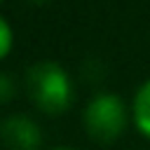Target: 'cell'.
Segmentation results:
<instances>
[{
  "label": "cell",
  "mask_w": 150,
  "mask_h": 150,
  "mask_svg": "<svg viewBox=\"0 0 150 150\" xmlns=\"http://www.w3.org/2000/svg\"><path fill=\"white\" fill-rule=\"evenodd\" d=\"M26 91L30 101L47 115H61L73 103V82L54 61H40L28 68Z\"/></svg>",
  "instance_id": "obj_1"
},
{
  "label": "cell",
  "mask_w": 150,
  "mask_h": 150,
  "mask_svg": "<svg viewBox=\"0 0 150 150\" xmlns=\"http://www.w3.org/2000/svg\"><path fill=\"white\" fill-rule=\"evenodd\" d=\"M129 122L124 101L117 94H98L84 108V129L96 143H115Z\"/></svg>",
  "instance_id": "obj_2"
},
{
  "label": "cell",
  "mask_w": 150,
  "mask_h": 150,
  "mask_svg": "<svg viewBox=\"0 0 150 150\" xmlns=\"http://www.w3.org/2000/svg\"><path fill=\"white\" fill-rule=\"evenodd\" d=\"M0 141L9 150H38L42 145V129L28 115H9L0 122Z\"/></svg>",
  "instance_id": "obj_3"
},
{
  "label": "cell",
  "mask_w": 150,
  "mask_h": 150,
  "mask_svg": "<svg viewBox=\"0 0 150 150\" xmlns=\"http://www.w3.org/2000/svg\"><path fill=\"white\" fill-rule=\"evenodd\" d=\"M131 110H134V122H136L138 131L150 138V80H145L141 84V89L136 91Z\"/></svg>",
  "instance_id": "obj_4"
},
{
  "label": "cell",
  "mask_w": 150,
  "mask_h": 150,
  "mask_svg": "<svg viewBox=\"0 0 150 150\" xmlns=\"http://www.w3.org/2000/svg\"><path fill=\"white\" fill-rule=\"evenodd\" d=\"M12 49V28L9 23L0 16V59H5Z\"/></svg>",
  "instance_id": "obj_5"
},
{
  "label": "cell",
  "mask_w": 150,
  "mask_h": 150,
  "mask_svg": "<svg viewBox=\"0 0 150 150\" xmlns=\"http://www.w3.org/2000/svg\"><path fill=\"white\" fill-rule=\"evenodd\" d=\"M12 96H14V82L9 75L0 73V103H7Z\"/></svg>",
  "instance_id": "obj_6"
},
{
  "label": "cell",
  "mask_w": 150,
  "mask_h": 150,
  "mask_svg": "<svg viewBox=\"0 0 150 150\" xmlns=\"http://www.w3.org/2000/svg\"><path fill=\"white\" fill-rule=\"evenodd\" d=\"M52 150H73V148H52Z\"/></svg>",
  "instance_id": "obj_7"
},
{
  "label": "cell",
  "mask_w": 150,
  "mask_h": 150,
  "mask_svg": "<svg viewBox=\"0 0 150 150\" xmlns=\"http://www.w3.org/2000/svg\"><path fill=\"white\" fill-rule=\"evenodd\" d=\"M30 2H45V0H30Z\"/></svg>",
  "instance_id": "obj_8"
}]
</instances>
